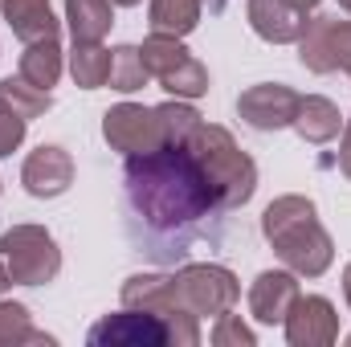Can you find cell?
Segmentation results:
<instances>
[{
  "instance_id": "33",
  "label": "cell",
  "mask_w": 351,
  "mask_h": 347,
  "mask_svg": "<svg viewBox=\"0 0 351 347\" xmlns=\"http://www.w3.org/2000/svg\"><path fill=\"white\" fill-rule=\"evenodd\" d=\"M348 74H351V62H348Z\"/></svg>"
},
{
  "instance_id": "28",
  "label": "cell",
  "mask_w": 351,
  "mask_h": 347,
  "mask_svg": "<svg viewBox=\"0 0 351 347\" xmlns=\"http://www.w3.org/2000/svg\"><path fill=\"white\" fill-rule=\"evenodd\" d=\"M286 4H294V8H298V12H311V8H319V4H323V0H286Z\"/></svg>"
},
{
  "instance_id": "26",
  "label": "cell",
  "mask_w": 351,
  "mask_h": 347,
  "mask_svg": "<svg viewBox=\"0 0 351 347\" xmlns=\"http://www.w3.org/2000/svg\"><path fill=\"white\" fill-rule=\"evenodd\" d=\"M25 131H29V123L0 98V160L4 156H12L21 143H25Z\"/></svg>"
},
{
  "instance_id": "17",
  "label": "cell",
  "mask_w": 351,
  "mask_h": 347,
  "mask_svg": "<svg viewBox=\"0 0 351 347\" xmlns=\"http://www.w3.org/2000/svg\"><path fill=\"white\" fill-rule=\"evenodd\" d=\"M123 307H139V311H152V315H172L180 311L172 294V274H131L119 290Z\"/></svg>"
},
{
  "instance_id": "30",
  "label": "cell",
  "mask_w": 351,
  "mask_h": 347,
  "mask_svg": "<svg viewBox=\"0 0 351 347\" xmlns=\"http://www.w3.org/2000/svg\"><path fill=\"white\" fill-rule=\"evenodd\" d=\"M12 286V278H8V265H4V258H0V294Z\"/></svg>"
},
{
  "instance_id": "2",
  "label": "cell",
  "mask_w": 351,
  "mask_h": 347,
  "mask_svg": "<svg viewBox=\"0 0 351 347\" xmlns=\"http://www.w3.org/2000/svg\"><path fill=\"white\" fill-rule=\"evenodd\" d=\"M262 233L274 246L278 261L294 270L298 278H323L335 261V241L319 221V208L311 196H278L262 213Z\"/></svg>"
},
{
  "instance_id": "10",
  "label": "cell",
  "mask_w": 351,
  "mask_h": 347,
  "mask_svg": "<svg viewBox=\"0 0 351 347\" xmlns=\"http://www.w3.org/2000/svg\"><path fill=\"white\" fill-rule=\"evenodd\" d=\"M282 327H286V344L290 347H331L339 339L335 302L323 298V294H298Z\"/></svg>"
},
{
  "instance_id": "20",
  "label": "cell",
  "mask_w": 351,
  "mask_h": 347,
  "mask_svg": "<svg viewBox=\"0 0 351 347\" xmlns=\"http://www.w3.org/2000/svg\"><path fill=\"white\" fill-rule=\"evenodd\" d=\"M147 21H152V33L188 37L200 25V0H152Z\"/></svg>"
},
{
  "instance_id": "9",
  "label": "cell",
  "mask_w": 351,
  "mask_h": 347,
  "mask_svg": "<svg viewBox=\"0 0 351 347\" xmlns=\"http://www.w3.org/2000/svg\"><path fill=\"white\" fill-rule=\"evenodd\" d=\"M90 347H164L168 344V323L152 311L123 307L119 315H102L86 331Z\"/></svg>"
},
{
  "instance_id": "3",
  "label": "cell",
  "mask_w": 351,
  "mask_h": 347,
  "mask_svg": "<svg viewBox=\"0 0 351 347\" xmlns=\"http://www.w3.org/2000/svg\"><path fill=\"white\" fill-rule=\"evenodd\" d=\"M188 147L196 152V160L204 164V172L217 188V200L225 213L241 208L254 192H258V164L237 147V139L217 127V123H200L192 135H188Z\"/></svg>"
},
{
  "instance_id": "13",
  "label": "cell",
  "mask_w": 351,
  "mask_h": 347,
  "mask_svg": "<svg viewBox=\"0 0 351 347\" xmlns=\"http://www.w3.org/2000/svg\"><path fill=\"white\" fill-rule=\"evenodd\" d=\"M294 298H298V274L294 270H262L250 286V315L265 327H282Z\"/></svg>"
},
{
  "instance_id": "6",
  "label": "cell",
  "mask_w": 351,
  "mask_h": 347,
  "mask_svg": "<svg viewBox=\"0 0 351 347\" xmlns=\"http://www.w3.org/2000/svg\"><path fill=\"white\" fill-rule=\"evenodd\" d=\"M139 53H143L147 74L168 90L172 98H188V102H196V98H204V94H208V70L188 53L184 37L152 33V37L139 45Z\"/></svg>"
},
{
  "instance_id": "29",
  "label": "cell",
  "mask_w": 351,
  "mask_h": 347,
  "mask_svg": "<svg viewBox=\"0 0 351 347\" xmlns=\"http://www.w3.org/2000/svg\"><path fill=\"white\" fill-rule=\"evenodd\" d=\"M343 298H348V307H351V261L343 265Z\"/></svg>"
},
{
  "instance_id": "1",
  "label": "cell",
  "mask_w": 351,
  "mask_h": 347,
  "mask_svg": "<svg viewBox=\"0 0 351 347\" xmlns=\"http://www.w3.org/2000/svg\"><path fill=\"white\" fill-rule=\"evenodd\" d=\"M123 184H127L131 217H139L152 237L176 241V254H184L180 246L188 233H196L213 213H225L188 139L164 143L147 156H127Z\"/></svg>"
},
{
  "instance_id": "24",
  "label": "cell",
  "mask_w": 351,
  "mask_h": 347,
  "mask_svg": "<svg viewBox=\"0 0 351 347\" xmlns=\"http://www.w3.org/2000/svg\"><path fill=\"white\" fill-rule=\"evenodd\" d=\"M0 98H4V102H8V106H12V110L25 119V123L41 119V115L53 106V94H49V90L33 86V82H29V78H21V74L0 82Z\"/></svg>"
},
{
  "instance_id": "19",
  "label": "cell",
  "mask_w": 351,
  "mask_h": 347,
  "mask_svg": "<svg viewBox=\"0 0 351 347\" xmlns=\"http://www.w3.org/2000/svg\"><path fill=\"white\" fill-rule=\"evenodd\" d=\"M16 74L29 78L33 86H41V90L58 86V78H62V45H58V37H53V41H33V45H25Z\"/></svg>"
},
{
  "instance_id": "21",
  "label": "cell",
  "mask_w": 351,
  "mask_h": 347,
  "mask_svg": "<svg viewBox=\"0 0 351 347\" xmlns=\"http://www.w3.org/2000/svg\"><path fill=\"white\" fill-rule=\"evenodd\" d=\"M29 344L53 347L58 339L33 327V319H29V307H25V302L0 298V347H29Z\"/></svg>"
},
{
  "instance_id": "25",
  "label": "cell",
  "mask_w": 351,
  "mask_h": 347,
  "mask_svg": "<svg viewBox=\"0 0 351 347\" xmlns=\"http://www.w3.org/2000/svg\"><path fill=\"white\" fill-rule=\"evenodd\" d=\"M213 347H258V335H254V327L250 323H241V315H233V311H225V315H217V327H213Z\"/></svg>"
},
{
  "instance_id": "11",
  "label": "cell",
  "mask_w": 351,
  "mask_h": 347,
  "mask_svg": "<svg viewBox=\"0 0 351 347\" xmlns=\"http://www.w3.org/2000/svg\"><path fill=\"white\" fill-rule=\"evenodd\" d=\"M21 184L37 200H53V196L70 192V184H74V156L66 147H58V143H41L37 152L25 156Z\"/></svg>"
},
{
  "instance_id": "35",
  "label": "cell",
  "mask_w": 351,
  "mask_h": 347,
  "mask_svg": "<svg viewBox=\"0 0 351 347\" xmlns=\"http://www.w3.org/2000/svg\"><path fill=\"white\" fill-rule=\"evenodd\" d=\"M0 188H4V184H0Z\"/></svg>"
},
{
  "instance_id": "22",
  "label": "cell",
  "mask_w": 351,
  "mask_h": 347,
  "mask_svg": "<svg viewBox=\"0 0 351 347\" xmlns=\"http://www.w3.org/2000/svg\"><path fill=\"white\" fill-rule=\"evenodd\" d=\"M70 74L82 90H98L110 78V49L102 41H74L70 49Z\"/></svg>"
},
{
  "instance_id": "12",
  "label": "cell",
  "mask_w": 351,
  "mask_h": 347,
  "mask_svg": "<svg viewBox=\"0 0 351 347\" xmlns=\"http://www.w3.org/2000/svg\"><path fill=\"white\" fill-rule=\"evenodd\" d=\"M294 110H298V94L282 82H258L237 98V115L245 127L254 131H282L294 123Z\"/></svg>"
},
{
  "instance_id": "18",
  "label": "cell",
  "mask_w": 351,
  "mask_h": 347,
  "mask_svg": "<svg viewBox=\"0 0 351 347\" xmlns=\"http://www.w3.org/2000/svg\"><path fill=\"white\" fill-rule=\"evenodd\" d=\"M66 25L74 41H102L114 25L110 0H66Z\"/></svg>"
},
{
  "instance_id": "34",
  "label": "cell",
  "mask_w": 351,
  "mask_h": 347,
  "mask_svg": "<svg viewBox=\"0 0 351 347\" xmlns=\"http://www.w3.org/2000/svg\"><path fill=\"white\" fill-rule=\"evenodd\" d=\"M348 344H351V335H348Z\"/></svg>"
},
{
  "instance_id": "16",
  "label": "cell",
  "mask_w": 351,
  "mask_h": 347,
  "mask_svg": "<svg viewBox=\"0 0 351 347\" xmlns=\"http://www.w3.org/2000/svg\"><path fill=\"white\" fill-rule=\"evenodd\" d=\"M306 143H331L343 127L339 119V106L323 94H298V110H294V123H290Z\"/></svg>"
},
{
  "instance_id": "32",
  "label": "cell",
  "mask_w": 351,
  "mask_h": 347,
  "mask_svg": "<svg viewBox=\"0 0 351 347\" xmlns=\"http://www.w3.org/2000/svg\"><path fill=\"white\" fill-rule=\"evenodd\" d=\"M339 8H343V12L351 16V0H339Z\"/></svg>"
},
{
  "instance_id": "8",
  "label": "cell",
  "mask_w": 351,
  "mask_h": 347,
  "mask_svg": "<svg viewBox=\"0 0 351 347\" xmlns=\"http://www.w3.org/2000/svg\"><path fill=\"white\" fill-rule=\"evenodd\" d=\"M298 62L311 74H335L351 62V21L339 16H311L306 33L298 37Z\"/></svg>"
},
{
  "instance_id": "27",
  "label": "cell",
  "mask_w": 351,
  "mask_h": 347,
  "mask_svg": "<svg viewBox=\"0 0 351 347\" xmlns=\"http://www.w3.org/2000/svg\"><path fill=\"white\" fill-rule=\"evenodd\" d=\"M339 172L351 180V119H343V139H339Z\"/></svg>"
},
{
  "instance_id": "5",
  "label": "cell",
  "mask_w": 351,
  "mask_h": 347,
  "mask_svg": "<svg viewBox=\"0 0 351 347\" xmlns=\"http://www.w3.org/2000/svg\"><path fill=\"white\" fill-rule=\"evenodd\" d=\"M0 258L12 286H45L62 274V250L45 225H12L0 233Z\"/></svg>"
},
{
  "instance_id": "4",
  "label": "cell",
  "mask_w": 351,
  "mask_h": 347,
  "mask_svg": "<svg viewBox=\"0 0 351 347\" xmlns=\"http://www.w3.org/2000/svg\"><path fill=\"white\" fill-rule=\"evenodd\" d=\"M172 294L176 307L196 315V319H217L225 311L237 307L241 298V282L229 265H217V261H192V265H180L172 274Z\"/></svg>"
},
{
  "instance_id": "14",
  "label": "cell",
  "mask_w": 351,
  "mask_h": 347,
  "mask_svg": "<svg viewBox=\"0 0 351 347\" xmlns=\"http://www.w3.org/2000/svg\"><path fill=\"white\" fill-rule=\"evenodd\" d=\"M245 21L269 45H298V37L306 33V12H298L286 0H250Z\"/></svg>"
},
{
  "instance_id": "23",
  "label": "cell",
  "mask_w": 351,
  "mask_h": 347,
  "mask_svg": "<svg viewBox=\"0 0 351 347\" xmlns=\"http://www.w3.org/2000/svg\"><path fill=\"white\" fill-rule=\"evenodd\" d=\"M147 82H152V74L143 66L139 45H114L110 49V78H106V86L119 90V94H135V90H143Z\"/></svg>"
},
{
  "instance_id": "31",
  "label": "cell",
  "mask_w": 351,
  "mask_h": 347,
  "mask_svg": "<svg viewBox=\"0 0 351 347\" xmlns=\"http://www.w3.org/2000/svg\"><path fill=\"white\" fill-rule=\"evenodd\" d=\"M110 4H123V8H135V4H143V0H110Z\"/></svg>"
},
{
  "instance_id": "7",
  "label": "cell",
  "mask_w": 351,
  "mask_h": 347,
  "mask_svg": "<svg viewBox=\"0 0 351 347\" xmlns=\"http://www.w3.org/2000/svg\"><path fill=\"white\" fill-rule=\"evenodd\" d=\"M102 139L119 156H147L168 143L164 115L160 106H139V102H119L102 115Z\"/></svg>"
},
{
  "instance_id": "15",
  "label": "cell",
  "mask_w": 351,
  "mask_h": 347,
  "mask_svg": "<svg viewBox=\"0 0 351 347\" xmlns=\"http://www.w3.org/2000/svg\"><path fill=\"white\" fill-rule=\"evenodd\" d=\"M0 12L12 29L16 41L33 45V41H53L62 21L53 16V4L49 0H0Z\"/></svg>"
}]
</instances>
